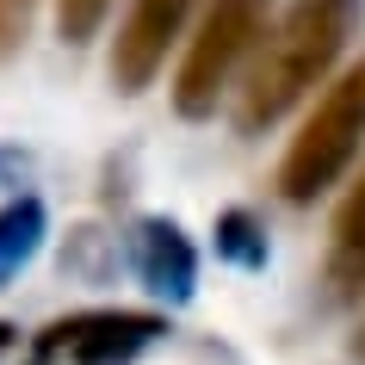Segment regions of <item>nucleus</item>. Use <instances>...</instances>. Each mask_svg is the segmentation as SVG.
Listing matches in <instances>:
<instances>
[{
    "mask_svg": "<svg viewBox=\"0 0 365 365\" xmlns=\"http://www.w3.org/2000/svg\"><path fill=\"white\" fill-rule=\"evenodd\" d=\"M106 13H112V0H56V25L68 43H87L106 25Z\"/></svg>",
    "mask_w": 365,
    "mask_h": 365,
    "instance_id": "obj_10",
    "label": "nucleus"
},
{
    "mask_svg": "<svg viewBox=\"0 0 365 365\" xmlns=\"http://www.w3.org/2000/svg\"><path fill=\"white\" fill-rule=\"evenodd\" d=\"M198 6L205 0H136L130 19L118 25V38H112V87L118 93H143L168 68V50L186 38Z\"/></svg>",
    "mask_w": 365,
    "mask_h": 365,
    "instance_id": "obj_5",
    "label": "nucleus"
},
{
    "mask_svg": "<svg viewBox=\"0 0 365 365\" xmlns=\"http://www.w3.org/2000/svg\"><path fill=\"white\" fill-rule=\"evenodd\" d=\"M353 25H359V0H291L285 13L272 19L254 68L242 75L235 124H242V130H267V124H279L297 99H309L328 75H334V62H341L346 38H353Z\"/></svg>",
    "mask_w": 365,
    "mask_h": 365,
    "instance_id": "obj_1",
    "label": "nucleus"
},
{
    "mask_svg": "<svg viewBox=\"0 0 365 365\" xmlns=\"http://www.w3.org/2000/svg\"><path fill=\"white\" fill-rule=\"evenodd\" d=\"M130 267L143 279V291L161 304H186L198 285V248L173 217H143L130 230Z\"/></svg>",
    "mask_w": 365,
    "mask_h": 365,
    "instance_id": "obj_6",
    "label": "nucleus"
},
{
    "mask_svg": "<svg viewBox=\"0 0 365 365\" xmlns=\"http://www.w3.org/2000/svg\"><path fill=\"white\" fill-rule=\"evenodd\" d=\"M328 285L334 297H359L365 291V173L353 180L346 205L334 211V248H328Z\"/></svg>",
    "mask_w": 365,
    "mask_h": 365,
    "instance_id": "obj_7",
    "label": "nucleus"
},
{
    "mask_svg": "<svg viewBox=\"0 0 365 365\" xmlns=\"http://www.w3.org/2000/svg\"><path fill=\"white\" fill-rule=\"evenodd\" d=\"M31 19H38V0H0V62L25 50Z\"/></svg>",
    "mask_w": 365,
    "mask_h": 365,
    "instance_id": "obj_11",
    "label": "nucleus"
},
{
    "mask_svg": "<svg viewBox=\"0 0 365 365\" xmlns=\"http://www.w3.org/2000/svg\"><path fill=\"white\" fill-rule=\"evenodd\" d=\"M13 341H19V328H13V322H0V353H6Z\"/></svg>",
    "mask_w": 365,
    "mask_h": 365,
    "instance_id": "obj_12",
    "label": "nucleus"
},
{
    "mask_svg": "<svg viewBox=\"0 0 365 365\" xmlns=\"http://www.w3.org/2000/svg\"><path fill=\"white\" fill-rule=\"evenodd\" d=\"M217 254L235 260V267H267V242H260V230H254L248 211H223L217 217Z\"/></svg>",
    "mask_w": 365,
    "mask_h": 365,
    "instance_id": "obj_9",
    "label": "nucleus"
},
{
    "mask_svg": "<svg viewBox=\"0 0 365 365\" xmlns=\"http://www.w3.org/2000/svg\"><path fill=\"white\" fill-rule=\"evenodd\" d=\"M359 353H365V334H359Z\"/></svg>",
    "mask_w": 365,
    "mask_h": 365,
    "instance_id": "obj_13",
    "label": "nucleus"
},
{
    "mask_svg": "<svg viewBox=\"0 0 365 365\" xmlns=\"http://www.w3.org/2000/svg\"><path fill=\"white\" fill-rule=\"evenodd\" d=\"M43 230H50V211L38 192H13L0 205V285L31 267V254L43 248Z\"/></svg>",
    "mask_w": 365,
    "mask_h": 365,
    "instance_id": "obj_8",
    "label": "nucleus"
},
{
    "mask_svg": "<svg viewBox=\"0 0 365 365\" xmlns=\"http://www.w3.org/2000/svg\"><path fill=\"white\" fill-rule=\"evenodd\" d=\"M168 334L161 309H75L38 334V359H62V365H136L155 341Z\"/></svg>",
    "mask_w": 365,
    "mask_h": 365,
    "instance_id": "obj_4",
    "label": "nucleus"
},
{
    "mask_svg": "<svg viewBox=\"0 0 365 365\" xmlns=\"http://www.w3.org/2000/svg\"><path fill=\"white\" fill-rule=\"evenodd\" d=\"M267 31H272V0H211L186 56H180V75H173V112L211 118L217 99L235 87V75L254 68Z\"/></svg>",
    "mask_w": 365,
    "mask_h": 365,
    "instance_id": "obj_3",
    "label": "nucleus"
},
{
    "mask_svg": "<svg viewBox=\"0 0 365 365\" xmlns=\"http://www.w3.org/2000/svg\"><path fill=\"white\" fill-rule=\"evenodd\" d=\"M359 149H365V56L346 62L297 124L285 161H279V192L291 205H316L328 186H341V173L353 168Z\"/></svg>",
    "mask_w": 365,
    "mask_h": 365,
    "instance_id": "obj_2",
    "label": "nucleus"
}]
</instances>
